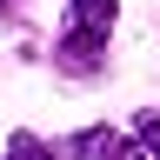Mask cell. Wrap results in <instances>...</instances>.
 Wrapping results in <instances>:
<instances>
[{
  "instance_id": "cell-1",
  "label": "cell",
  "mask_w": 160,
  "mask_h": 160,
  "mask_svg": "<svg viewBox=\"0 0 160 160\" xmlns=\"http://www.w3.org/2000/svg\"><path fill=\"white\" fill-rule=\"evenodd\" d=\"M53 67L60 73H100L107 67V33H80V27H60V40H53Z\"/></svg>"
},
{
  "instance_id": "cell-2",
  "label": "cell",
  "mask_w": 160,
  "mask_h": 160,
  "mask_svg": "<svg viewBox=\"0 0 160 160\" xmlns=\"http://www.w3.org/2000/svg\"><path fill=\"white\" fill-rule=\"evenodd\" d=\"M67 147L80 160H147V147H140L133 133H113V127H80Z\"/></svg>"
},
{
  "instance_id": "cell-3",
  "label": "cell",
  "mask_w": 160,
  "mask_h": 160,
  "mask_svg": "<svg viewBox=\"0 0 160 160\" xmlns=\"http://www.w3.org/2000/svg\"><path fill=\"white\" fill-rule=\"evenodd\" d=\"M113 0H67V27H80V33H107L113 27Z\"/></svg>"
},
{
  "instance_id": "cell-4",
  "label": "cell",
  "mask_w": 160,
  "mask_h": 160,
  "mask_svg": "<svg viewBox=\"0 0 160 160\" xmlns=\"http://www.w3.org/2000/svg\"><path fill=\"white\" fill-rule=\"evenodd\" d=\"M7 160H60V153H53L40 133H13V140H7Z\"/></svg>"
},
{
  "instance_id": "cell-5",
  "label": "cell",
  "mask_w": 160,
  "mask_h": 160,
  "mask_svg": "<svg viewBox=\"0 0 160 160\" xmlns=\"http://www.w3.org/2000/svg\"><path fill=\"white\" fill-rule=\"evenodd\" d=\"M133 140L147 147V160H160V113H140L133 120Z\"/></svg>"
},
{
  "instance_id": "cell-6",
  "label": "cell",
  "mask_w": 160,
  "mask_h": 160,
  "mask_svg": "<svg viewBox=\"0 0 160 160\" xmlns=\"http://www.w3.org/2000/svg\"><path fill=\"white\" fill-rule=\"evenodd\" d=\"M0 7H13V0H0Z\"/></svg>"
}]
</instances>
